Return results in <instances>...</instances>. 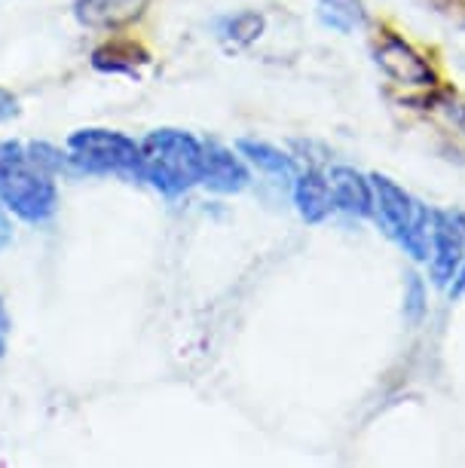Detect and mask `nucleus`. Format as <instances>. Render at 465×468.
<instances>
[{
	"label": "nucleus",
	"mask_w": 465,
	"mask_h": 468,
	"mask_svg": "<svg viewBox=\"0 0 465 468\" xmlns=\"http://www.w3.org/2000/svg\"><path fill=\"white\" fill-rule=\"evenodd\" d=\"M151 0H77L74 16L86 28L99 31H117L126 28L135 19H142Z\"/></svg>",
	"instance_id": "nucleus-8"
},
{
	"label": "nucleus",
	"mask_w": 465,
	"mask_h": 468,
	"mask_svg": "<svg viewBox=\"0 0 465 468\" xmlns=\"http://www.w3.org/2000/svg\"><path fill=\"white\" fill-rule=\"evenodd\" d=\"M236 150H239V154L254 165V169L269 175V178H276V181H294L297 178L291 156H288L285 150L267 144V141L242 138V141H236Z\"/></svg>",
	"instance_id": "nucleus-11"
},
{
	"label": "nucleus",
	"mask_w": 465,
	"mask_h": 468,
	"mask_svg": "<svg viewBox=\"0 0 465 468\" xmlns=\"http://www.w3.org/2000/svg\"><path fill=\"white\" fill-rule=\"evenodd\" d=\"M10 331H13V322H10V313H6V303L0 297V358L6 352V340H10Z\"/></svg>",
	"instance_id": "nucleus-16"
},
{
	"label": "nucleus",
	"mask_w": 465,
	"mask_h": 468,
	"mask_svg": "<svg viewBox=\"0 0 465 468\" xmlns=\"http://www.w3.org/2000/svg\"><path fill=\"white\" fill-rule=\"evenodd\" d=\"M294 206L306 224H319L334 211V193H331L328 172L306 169L294 178Z\"/></svg>",
	"instance_id": "nucleus-10"
},
{
	"label": "nucleus",
	"mask_w": 465,
	"mask_h": 468,
	"mask_svg": "<svg viewBox=\"0 0 465 468\" xmlns=\"http://www.w3.org/2000/svg\"><path fill=\"white\" fill-rule=\"evenodd\" d=\"M68 160L74 175H117L126 181H142V141L117 129L71 132Z\"/></svg>",
	"instance_id": "nucleus-4"
},
{
	"label": "nucleus",
	"mask_w": 465,
	"mask_h": 468,
	"mask_svg": "<svg viewBox=\"0 0 465 468\" xmlns=\"http://www.w3.org/2000/svg\"><path fill=\"white\" fill-rule=\"evenodd\" d=\"M151 56L138 43H104L101 49L92 52V68L101 74H135L138 68L147 65Z\"/></svg>",
	"instance_id": "nucleus-12"
},
{
	"label": "nucleus",
	"mask_w": 465,
	"mask_h": 468,
	"mask_svg": "<svg viewBox=\"0 0 465 468\" xmlns=\"http://www.w3.org/2000/svg\"><path fill=\"white\" fill-rule=\"evenodd\" d=\"M465 261V215L432 208V242H428V276L438 288H450Z\"/></svg>",
	"instance_id": "nucleus-5"
},
{
	"label": "nucleus",
	"mask_w": 465,
	"mask_h": 468,
	"mask_svg": "<svg viewBox=\"0 0 465 468\" xmlns=\"http://www.w3.org/2000/svg\"><path fill=\"white\" fill-rule=\"evenodd\" d=\"M374 218L395 245H401L414 261H428L432 242V208L414 199L410 193L386 175H371Z\"/></svg>",
	"instance_id": "nucleus-3"
},
{
	"label": "nucleus",
	"mask_w": 465,
	"mask_h": 468,
	"mask_svg": "<svg viewBox=\"0 0 465 468\" xmlns=\"http://www.w3.org/2000/svg\"><path fill=\"white\" fill-rule=\"evenodd\" d=\"M10 242H13V224H10V218H6L4 202H0V251H4Z\"/></svg>",
	"instance_id": "nucleus-18"
},
{
	"label": "nucleus",
	"mask_w": 465,
	"mask_h": 468,
	"mask_svg": "<svg viewBox=\"0 0 465 468\" xmlns=\"http://www.w3.org/2000/svg\"><path fill=\"white\" fill-rule=\"evenodd\" d=\"M142 181L169 199L203 184V138L184 129H153L142 141Z\"/></svg>",
	"instance_id": "nucleus-2"
},
{
	"label": "nucleus",
	"mask_w": 465,
	"mask_h": 468,
	"mask_svg": "<svg viewBox=\"0 0 465 468\" xmlns=\"http://www.w3.org/2000/svg\"><path fill=\"white\" fill-rule=\"evenodd\" d=\"M16 113H19V101H16V95L6 92V90H0V122L16 117Z\"/></svg>",
	"instance_id": "nucleus-17"
},
{
	"label": "nucleus",
	"mask_w": 465,
	"mask_h": 468,
	"mask_svg": "<svg viewBox=\"0 0 465 468\" xmlns=\"http://www.w3.org/2000/svg\"><path fill=\"white\" fill-rule=\"evenodd\" d=\"M260 31H263V16L258 13H236L217 22L221 40L233 43V47H248V43L260 37Z\"/></svg>",
	"instance_id": "nucleus-14"
},
{
	"label": "nucleus",
	"mask_w": 465,
	"mask_h": 468,
	"mask_svg": "<svg viewBox=\"0 0 465 468\" xmlns=\"http://www.w3.org/2000/svg\"><path fill=\"white\" fill-rule=\"evenodd\" d=\"M319 19L340 34H353L365 28L367 10L362 0H319Z\"/></svg>",
	"instance_id": "nucleus-13"
},
{
	"label": "nucleus",
	"mask_w": 465,
	"mask_h": 468,
	"mask_svg": "<svg viewBox=\"0 0 465 468\" xmlns=\"http://www.w3.org/2000/svg\"><path fill=\"white\" fill-rule=\"evenodd\" d=\"M331 193H334V208L346 211L353 218H371L374 215V187L371 178L349 165H334L328 172Z\"/></svg>",
	"instance_id": "nucleus-9"
},
{
	"label": "nucleus",
	"mask_w": 465,
	"mask_h": 468,
	"mask_svg": "<svg viewBox=\"0 0 465 468\" xmlns=\"http://www.w3.org/2000/svg\"><path fill=\"white\" fill-rule=\"evenodd\" d=\"M405 303H407V315H410V319H417V315L423 313V285H419V279H417V276H410Z\"/></svg>",
	"instance_id": "nucleus-15"
},
{
	"label": "nucleus",
	"mask_w": 465,
	"mask_h": 468,
	"mask_svg": "<svg viewBox=\"0 0 465 468\" xmlns=\"http://www.w3.org/2000/svg\"><path fill=\"white\" fill-rule=\"evenodd\" d=\"M374 61L389 80L401 86H414V90H428L438 83L435 68L410 47L405 37L398 34H383V40L374 47Z\"/></svg>",
	"instance_id": "nucleus-6"
},
{
	"label": "nucleus",
	"mask_w": 465,
	"mask_h": 468,
	"mask_svg": "<svg viewBox=\"0 0 465 468\" xmlns=\"http://www.w3.org/2000/svg\"><path fill=\"white\" fill-rule=\"evenodd\" d=\"M251 175L242 163V154H233L221 141H203V187L212 193H239L248 187Z\"/></svg>",
	"instance_id": "nucleus-7"
},
{
	"label": "nucleus",
	"mask_w": 465,
	"mask_h": 468,
	"mask_svg": "<svg viewBox=\"0 0 465 468\" xmlns=\"http://www.w3.org/2000/svg\"><path fill=\"white\" fill-rule=\"evenodd\" d=\"M0 202L25 224H47L58 211L56 175L22 141H0Z\"/></svg>",
	"instance_id": "nucleus-1"
}]
</instances>
